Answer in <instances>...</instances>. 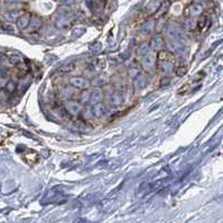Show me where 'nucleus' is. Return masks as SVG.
<instances>
[{
	"label": "nucleus",
	"mask_w": 223,
	"mask_h": 223,
	"mask_svg": "<svg viewBox=\"0 0 223 223\" xmlns=\"http://www.w3.org/2000/svg\"><path fill=\"white\" fill-rule=\"evenodd\" d=\"M163 45H164V39L160 36H156V37H154L151 39L150 46L154 51H160Z\"/></svg>",
	"instance_id": "12"
},
{
	"label": "nucleus",
	"mask_w": 223,
	"mask_h": 223,
	"mask_svg": "<svg viewBox=\"0 0 223 223\" xmlns=\"http://www.w3.org/2000/svg\"><path fill=\"white\" fill-rule=\"evenodd\" d=\"M167 48L172 53H181V52H183L185 49V46L183 45L179 41H177V39H173V41H170L167 44Z\"/></svg>",
	"instance_id": "6"
},
{
	"label": "nucleus",
	"mask_w": 223,
	"mask_h": 223,
	"mask_svg": "<svg viewBox=\"0 0 223 223\" xmlns=\"http://www.w3.org/2000/svg\"><path fill=\"white\" fill-rule=\"evenodd\" d=\"M30 20H31V17L29 14H25V15L18 17V19L16 20V26L19 29H26L27 27H29Z\"/></svg>",
	"instance_id": "4"
},
{
	"label": "nucleus",
	"mask_w": 223,
	"mask_h": 223,
	"mask_svg": "<svg viewBox=\"0 0 223 223\" xmlns=\"http://www.w3.org/2000/svg\"><path fill=\"white\" fill-rule=\"evenodd\" d=\"M208 17H205V16L201 17V18L197 20V28H198V29H204L205 27L208 26Z\"/></svg>",
	"instance_id": "18"
},
{
	"label": "nucleus",
	"mask_w": 223,
	"mask_h": 223,
	"mask_svg": "<svg viewBox=\"0 0 223 223\" xmlns=\"http://www.w3.org/2000/svg\"><path fill=\"white\" fill-rule=\"evenodd\" d=\"M85 2H87V7L90 8L91 10H93V8H94V2H93V0H87Z\"/></svg>",
	"instance_id": "32"
},
{
	"label": "nucleus",
	"mask_w": 223,
	"mask_h": 223,
	"mask_svg": "<svg viewBox=\"0 0 223 223\" xmlns=\"http://www.w3.org/2000/svg\"><path fill=\"white\" fill-rule=\"evenodd\" d=\"M89 100H91V94L89 91H82L80 94V101L81 103H87L89 102Z\"/></svg>",
	"instance_id": "20"
},
{
	"label": "nucleus",
	"mask_w": 223,
	"mask_h": 223,
	"mask_svg": "<svg viewBox=\"0 0 223 223\" xmlns=\"http://www.w3.org/2000/svg\"><path fill=\"white\" fill-rule=\"evenodd\" d=\"M201 14H202V7L200 5L193 4L186 9V15L191 16V17H196V16H200Z\"/></svg>",
	"instance_id": "9"
},
{
	"label": "nucleus",
	"mask_w": 223,
	"mask_h": 223,
	"mask_svg": "<svg viewBox=\"0 0 223 223\" xmlns=\"http://www.w3.org/2000/svg\"><path fill=\"white\" fill-rule=\"evenodd\" d=\"M149 45H150V44H148V43H143V44L138 47V51H137L138 55H140V56L146 55L148 52V49H149Z\"/></svg>",
	"instance_id": "17"
},
{
	"label": "nucleus",
	"mask_w": 223,
	"mask_h": 223,
	"mask_svg": "<svg viewBox=\"0 0 223 223\" xmlns=\"http://www.w3.org/2000/svg\"><path fill=\"white\" fill-rule=\"evenodd\" d=\"M168 7H169V4L168 2H164V4H162L160 6H159L158 10L156 11V16L157 17H162L163 15H165L167 12V10H168Z\"/></svg>",
	"instance_id": "16"
},
{
	"label": "nucleus",
	"mask_w": 223,
	"mask_h": 223,
	"mask_svg": "<svg viewBox=\"0 0 223 223\" xmlns=\"http://www.w3.org/2000/svg\"><path fill=\"white\" fill-rule=\"evenodd\" d=\"M140 75V70L138 67H131L129 70V76L133 77V79H136L137 76Z\"/></svg>",
	"instance_id": "24"
},
{
	"label": "nucleus",
	"mask_w": 223,
	"mask_h": 223,
	"mask_svg": "<svg viewBox=\"0 0 223 223\" xmlns=\"http://www.w3.org/2000/svg\"><path fill=\"white\" fill-rule=\"evenodd\" d=\"M104 113H106V108H104V106H103L102 103L101 102L95 103L93 109H92V114L97 118H101Z\"/></svg>",
	"instance_id": "10"
},
{
	"label": "nucleus",
	"mask_w": 223,
	"mask_h": 223,
	"mask_svg": "<svg viewBox=\"0 0 223 223\" xmlns=\"http://www.w3.org/2000/svg\"><path fill=\"white\" fill-rule=\"evenodd\" d=\"M65 110H66L70 114L75 116V114H77L80 111H81V104H80L79 102H75V101H71V102H68L67 104H66Z\"/></svg>",
	"instance_id": "7"
},
{
	"label": "nucleus",
	"mask_w": 223,
	"mask_h": 223,
	"mask_svg": "<svg viewBox=\"0 0 223 223\" xmlns=\"http://www.w3.org/2000/svg\"><path fill=\"white\" fill-rule=\"evenodd\" d=\"M170 83V79L169 77H163L160 80V87H166Z\"/></svg>",
	"instance_id": "31"
},
{
	"label": "nucleus",
	"mask_w": 223,
	"mask_h": 223,
	"mask_svg": "<svg viewBox=\"0 0 223 223\" xmlns=\"http://www.w3.org/2000/svg\"><path fill=\"white\" fill-rule=\"evenodd\" d=\"M166 35L169 38H172V39H184V38H185L184 31L181 30L179 28H177V27H174V26L167 27Z\"/></svg>",
	"instance_id": "1"
},
{
	"label": "nucleus",
	"mask_w": 223,
	"mask_h": 223,
	"mask_svg": "<svg viewBox=\"0 0 223 223\" xmlns=\"http://www.w3.org/2000/svg\"><path fill=\"white\" fill-rule=\"evenodd\" d=\"M2 28H1V30L4 31V33H15V29H14V27L11 26V25H8V24H2Z\"/></svg>",
	"instance_id": "27"
},
{
	"label": "nucleus",
	"mask_w": 223,
	"mask_h": 223,
	"mask_svg": "<svg viewBox=\"0 0 223 223\" xmlns=\"http://www.w3.org/2000/svg\"><path fill=\"white\" fill-rule=\"evenodd\" d=\"M154 26H155V23L154 21H148V23H146L144 25V26L141 27V31L143 33H145V34H148V33H150L151 30H152V28H154Z\"/></svg>",
	"instance_id": "19"
},
{
	"label": "nucleus",
	"mask_w": 223,
	"mask_h": 223,
	"mask_svg": "<svg viewBox=\"0 0 223 223\" xmlns=\"http://www.w3.org/2000/svg\"><path fill=\"white\" fill-rule=\"evenodd\" d=\"M154 64H155V56L151 55V54H146L143 57V61H141V65H143V68L145 71H150L151 68L154 67Z\"/></svg>",
	"instance_id": "5"
},
{
	"label": "nucleus",
	"mask_w": 223,
	"mask_h": 223,
	"mask_svg": "<svg viewBox=\"0 0 223 223\" xmlns=\"http://www.w3.org/2000/svg\"><path fill=\"white\" fill-rule=\"evenodd\" d=\"M158 68L162 73H169L174 70V66H173V64H172L170 62H168V61L166 60V61H160V63H159V65H158Z\"/></svg>",
	"instance_id": "11"
},
{
	"label": "nucleus",
	"mask_w": 223,
	"mask_h": 223,
	"mask_svg": "<svg viewBox=\"0 0 223 223\" xmlns=\"http://www.w3.org/2000/svg\"><path fill=\"white\" fill-rule=\"evenodd\" d=\"M175 72H176V75L183 76L186 72H187V67H186L185 65H181V66H178V67L175 70Z\"/></svg>",
	"instance_id": "25"
},
{
	"label": "nucleus",
	"mask_w": 223,
	"mask_h": 223,
	"mask_svg": "<svg viewBox=\"0 0 223 223\" xmlns=\"http://www.w3.org/2000/svg\"><path fill=\"white\" fill-rule=\"evenodd\" d=\"M6 18L8 19V20H17L18 19V15L16 14V12H8V14H6Z\"/></svg>",
	"instance_id": "30"
},
{
	"label": "nucleus",
	"mask_w": 223,
	"mask_h": 223,
	"mask_svg": "<svg viewBox=\"0 0 223 223\" xmlns=\"http://www.w3.org/2000/svg\"><path fill=\"white\" fill-rule=\"evenodd\" d=\"M70 84L73 85L76 89H80V90H85L87 87H89V82L84 77H80V76H74V77H71L70 79Z\"/></svg>",
	"instance_id": "2"
},
{
	"label": "nucleus",
	"mask_w": 223,
	"mask_h": 223,
	"mask_svg": "<svg viewBox=\"0 0 223 223\" xmlns=\"http://www.w3.org/2000/svg\"><path fill=\"white\" fill-rule=\"evenodd\" d=\"M107 81H108V80H107L106 76L100 75V76H98L97 79L93 80V84H94V85H98V87H100V85H103V84H106Z\"/></svg>",
	"instance_id": "21"
},
{
	"label": "nucleus",
	"mask_w": 223,
	"mask_h": 223,
	"mask_svg": "<svg viewBox=\"0 0 223 223\" xmlns=\"http://www.w3.org/2000/svg\"><path fill=\"white\" fill-rule=\"evenodd\" d=\"M9 2H19V1H21V0H7Z\"/></svg>",
	"instance_id": "33"
},
{
	"label": "nucleus",
	"mask_w": 223,
	"mask_h": 223,
	"mask_svg": "<svg viewBox=\"0 0 223 223\" xmlns=\"http://www.w3.org/2000/svg\"><path fill=\"white\" fill-rule=\"evenodd\" d=\"M169 56H170V54L168 53V52H166V51H160L158 58L160 61H166V60H168V57Z\"/></svg>",
	"instance_id": "29"
},
{
	"label": "nucleus",
	"mask_w": 223,
	"mask_h": 223,
	"mask_svg": "<svg viewBox=\"0 0 223 223\" xmlns=\"http://www.w3.org/2000/svg\"><path fill=\"white\" fill-rule=\"evenodd\" d=\"M146 84H147V79H146V76L141 75V74L139 76H137L135 81H133V87H135L136 91L143 90L146 87Z\"/></svg>",
	"instance_id": "8"
},
{
	"label": "nucleus",
	"mask_w": 223,
	"mask_h": 223,
	"mask_svg": "<svg viewBox=\"0 0 223 223\" xmlns=\"http://www.w3.org/2000/svg\"><path fill=\"white\" fill-rule=\"evenodd\" d=\"M42 26V19L39 18V17H34V18H31L30 20V24H29V28L30 30H37L41 28Z\"/></svg>",
	"instance_id": "14"
},
{
	"label": "nucleus",
	"mask_w": 223,
	"mask_h": 223,
	"mask_svg": "<svg viewBox=\"0 0 223 223\" xmlns=\"http://www.w3.org/2000/svg\"><path fill=\"white\" fill-rule=\"evenodd\" d=\"M170 1H175V0H170Z\"/></svg>",
	"instance_id": "34"
},
{
	"label": "nucleus",
	"mask_w": 223,
	"mask_h": 223,
	"mask_svg": "<svg viewBox=\"0 0 223 223\" xmlns=\"http://www.w3.org/2000/svg\"><path fill=\"white\" fill-rule=\"evenodd\" d=\"M197 26V23H195L193 19H186V21L184 23V27L186 29H194Z\"/></svg>",
	"instance_id": "22"
},
{
	"label": "nucleus",
	"mask_w": 223,
	"mask_h": 223,
	"mask_svg": "<svg viewBox=\"0 0 223 223\" xmlns=\"http://www.w3.org/2000/svg\"><path fill=\"white\" fill-rule=\"evenodd\" d=\"M6 90H7V92H9V93L15 92L16 91V83L15 82H12V81H8L7 85H6Z\"/></svg>",
	"instance_id": "26"
},
{
	"label": "nucleus",
	"mask_w": 223,
	"mask_h": 223,
	"mask_svg": "<svg viewBox=\"0 0 223 223\" xmlns=\"http://www.w3.org/2000/svg\"><path fill=\"white\" fill-rule=\"evenodd\" d=\"M111 100H112V103H113L114 106H120L121 103L123 102V97H122V94H121V93H119V92H116V93H113V94H112V97H111Z\"/></svg>",
	"instance_id": "15"
},
{
	"label": "nucleus",
	"mask_w": 223,
	"mask_h": 223,
	"mask_svg": "<svg viewBox=\"0 0 223 223\" xmlns=\"http://www.w3.org/2000/svg\"><path fill=\"white\" fill-rule=\"evenodd\" d=\"M71 14H60V16L56 18L55 25L58 28H67L71 25V19H70Z\"/></svg>",
	"instance_id": "3"
},
{
	"label": "nucleus",
	"mask_w": 223,
	"mask_h": 223,
	"mask_svg": "<svg viewBox=\"0 0 223 223\" xmlns=\"http://www.w3.org/2000/svg\"><path fill=\"white\" fill-rule=\"evenodd\" d=\"M73 68H74V64L73 63H70V64H64L62 67H61V72L62 73H66V72H70V71H72Z\"/></svg>",
	"instance_id": "28"
},
{
	"label": "nucleus",
	"mask_w": 223,
	"mask_h": 223,
	"mask_svg": "<svg viewBox=\"0 0 223 223\" xmlns=\"http://www.w3.org/2000/svg\"><path fill=\"white\" fill-rule=\"evenodd\" d=\"M8 61L11 65H17L20 62V56L17 55V54H14V55H10L8 57Z\"/></svg>",
	"instance_id": "23"
},
{
	"label": "nucleus",
	"mask_w": 223,
	"mask_h": 223,
	"mask_svg": "<svg viewBox=\"0 0 223 223\" xmlns=\"http://www.w3.org/2000/svg\"><path fill=\"white\" fill-rule=\"evenodd\" d=\"M103 100V92L101 90H94L92 92V94H91V101L94 103H99L101 102Z\"/></svg>",
	"instance_id": "13"
}]
</instances>
